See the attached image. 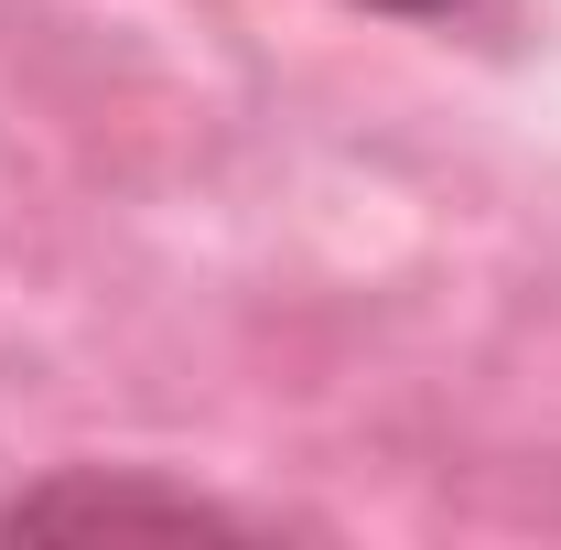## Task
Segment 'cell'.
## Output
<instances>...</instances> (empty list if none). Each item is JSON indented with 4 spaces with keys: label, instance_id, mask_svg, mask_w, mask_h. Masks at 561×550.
Segmentation results:
<instances>
[{
    "label": "cell",
    "instance_id": "cell-2",
    "mask_svg": "<svg viewBox=\"0 0 561 550\" xmlns=\"http://www.w3.org/2000/svg\"><path fill=\"white\" fill-rule=\"evenodd\" d=\"M356 11H400V22H432V11H465V0H356Z\"/></svg>",
    "mask_w": 561,
    "mask_h": 550
},
{
    "label": "cell",
    "instance_id": "cell-1",
    "mask_svg": "<svg viewBox=\"0 0 561 550\" xmlns=\"http://www.w3.org/2000/svg\"><path fill=\"white\" fill-rule=\"evenodd\" d=\"M76 529H260L206 485H140V475H44L0 507V540H76Z\"/></svg>",
    "mask_w": 561,
    "mask_h": 550
}]
</instances>
